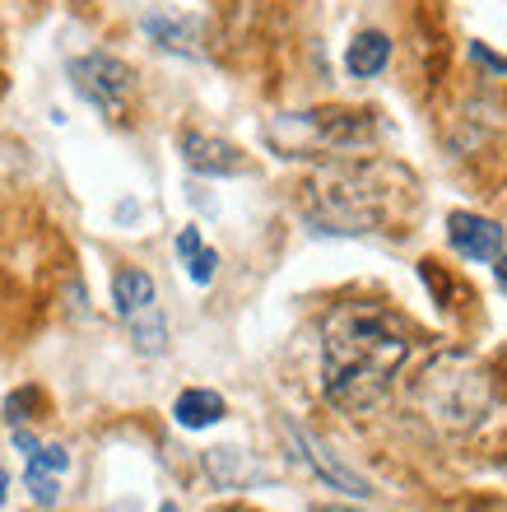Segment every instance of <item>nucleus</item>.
<instances>
[{
  "label": "nucleus",
  "mask_w": 507,
  "mask_h": 512,
  "mask_svg": "<svg viewBox=\"0 0 507 512\" xmlns=\"http://www.w3.org/2000/svg\"><path fill=\"white\" fill-rule=\"evenodd\" d=\"M410 336L391 322V312L373 303H345L326 317L321 340V387L326 401L363 415L391 391V378L401 373Z\"/></svg>",
  "instance_id": "nucleus-1"
},
{
  "label": "nucleus",
  "mask_w": 507,
  "mask_h": 512,
  "mask_svg": "<svg viewBox=\"0 0 507 512\" xmlns=\"http://www.w3.org/2000/svg\"><path fill=\"white\" fill-rule=\"evenodd\" d=\"M70 84H75V94L84 103H94L107 117H121V108H126V98L135 89V70L112 52H89L80 61H70Z\"/></svg>",
  "instance_id": "nucleus-2"
},
{
  "label": "nucleus",
  "mask_w": 507,
  "mask_h": 512,
  "mask_svg": "<svg viewBox=\"0 0 507 512\" xmlns=\"http://www.w3.org/2000/svg\"><path fill=\"white\" fill-rule=\"evenodd\" d=\"M112 303H117L121 322H131L140 350L159 354L168 331H163V317H159V289H154V280H149L145 270L140 266L117 270V280H112Z\"/></svg>",
  "instance_id": "nucleus-3"
},
{
  "label": "nucleus",
  "mask_w": 507,
  "mask_h": 512,
  "mask_svg": "<svg viewBox=\"0 0 507 512\" xmlns=\"http://www.w3.org/2000/svg\"><path fill=\"white\" fill-rule=\"evenodd\" d=\"M182 159H187L191 173H205V177H238V173H247L242 149L228 145V140H219V135H205V131L182 135Z\"/></svg>",
  "instance_id": "nucleus-4"
},
{
  "label": "nucleus",
  "mask_w": 507,
  "mask_h": 512,
  "mask_svg": "<svg viewBox=\"0 0 507 512\" xmlns=\"http://www.w3.org/2000/svg\"><path fill=\"white\" fill-rule=\"evenodd\" d=\"M447 238H452V247L466 256V261H494V256L503 252V229H498L494 219L466 215V210H456V215L447 219Z\"/></svg>",
  "instance_id": "nucleus-5"
},
{
  "label": "nucleus",
  "mask_w": 507,
  "mask_h": 512,
  "mask_svg": "<svg viewBox=\"0 0 507 512\" xmlns=\"http://www.w3.org/2000/svg\"><path fill=\"white\" fill-rule=\"evenodd\" d=\"M289 433H294V443H298V452L307 457V466H312L326 485L345 489V494H354V499H368V485H363L354 471H345V466L326 452V443H321V438H312V433H303V429H289Z\"/></svg>",
  "instance_id": "nucleus-6"
},
{
  "label": "nucleus",
  "mask_w": 507,
  "mask_h": 512,
  "mask_svg": "<svg viewBox=\"0 0 507 512\" xmlns=\"http://www.w3.org/2000/svg\"><path fill=\"white\" fill-rule=\"evenodd\" d=\"M387 66H391V38H387V33L368 28V33H359V38L349 42L345 70L354 75V80H377Z\"/></svg>",
  "instance_id": "nucleus-7"
},
{
  "label": "nucleus",
  "mask_w": 507,
  "mask_h": 512,
  "mask_svg": "<svg viewBox=\"0 0 507 512\" xmlns=\"http://www.w3.org/2000/svg\"><path fill=\"white\" fill-rule=\"evenodd\" d=\"M145 33L159 42L163 52H173V56H201V33H196V24H191V19H182V14H149V19H145Z\"/></svg>",
  "instance_id": "nucleus-8"
},
{
  "label": "nucleus",
  "mask_w": 507,
  "mask_h": 512,
  "mask_svg": "<svg viewBox=\"0 0 507 512\" xmlns=\"http://www.w3.org/2000/svg\"><path fill=\"white\" fill-rule=\"evenodd\" d=\"M173 415L182 429H214V424L224 419V396H219V391H205V387H191L177 396Z\"/></svg>",
  "instance_id": "nucleus-9"
},
{
  "label": "nucleus",
  "mask_w": 507,
  "mask_h": 512,
  "mask_svg": "<svg viewBox=\"0 0 507 512\" xmlns=\"http://www.w3.org/2000/svg\"><path fill=\"white\" fill-rule=\"evenodd\" d=\"M177 256H182V266H187L191 284H210L214 270H219V252L205 247L201 229H182L177 233Z\"/></svg>",
  "instance_id": "nucleus-10"
},
{
  "label": "nucleus",
  "mask_w": 507,
  "mask_h": 512,
  "mask_svg": "<svg viewBox=\"0 0 507 512\" xmlns=\"http://www.w3.org/2000/svg\"><path fill=\"white\" fill-rule=\"evenodd\" d=\"M70 466V452L66 447H33V452H28V471H47V475H61Z\"/></svg>",
  "instance_id": "nucleus-11"
},
{
  "label": "nucleus",
  "mask_w": 507,
  "mask_h": 512,
  "mask_svg": "<svg viewBox=\"0 0 507 512\" xmlns=\"http://www.w3.org/2000/svg\"><path fill=\"white\" fill-rule=\"evenodd\" d=\"M24 485L38 508H56V499H61V485H56V475H47V471H28Z\"/></svg>",
  "instance_id": "nucleus-12"
},
{
  "label": "nucleus",
  "mask_w": 507,
  "mask_h": 512,
  "mask_svg": "<svg viewBox=\"0 0 507 512\" xmlns=\"http://www.w3.org/2000/svg\"><path fill=\"white\" fill-rule=\"evenodd\" d=\"M470 56H475V61H480V66H489V70H494V75H507V61H503V56L484 52L480 42H470Z\"/></svg>",
  "instance_id": "nucleus-13"
},
{
  "label": "nucleus",
  "mask_w": 507,
  "mask_h": 512,
  "mask_svg": "<svg viewBox=\"0 0 507 512\" xmlns=\"http://www.w3.org/2000/svg\"><path fill=\"white\" fill-rule=\"evenodd\" d=\"M14 447H24V452H33V447H38V443H33V433H24V429H14Z\"/></svg>",
  "instance_id": "nucleus-14"
},
{
  "label": "nucleus",
  "mask_w": 507,
  "mask_h": 512,
  "mask_svg": "<svg viewBox=\"0 0 507 512\" xmlns=\"http://www.w3.org/2000/svg\"><path fill=\"white\" fill-rule=\"evenodd\" d=\"M5 499H10V475H5V466H0V508H5Z\"/></svg>",
  "instance_id": "nucleus-15"
},
{
  "label": "nucleus",
  "mask_w": 507,
  "mask_h": 512,
  "mask_svg": "<svg viewBox=\"0 0 507 512\" xmlns=\"http://www.w3.org/2000/svg\"><path fill=\"white\" fill-rule=\"evenodd\" d=\"M494 261H498V284H503V289H507V252H498Z\"/></svg>",
  "instance_id": "nucleus-16"
},
{
  "label": "nucleus",
  "mask_w": 507,
  "mask_h": 512,
  "mask_svg": "<svg viewBox=\"0 0 507 512\" xmlns=\"http://www.w3.org/2000/svg\"><path fill=\"white\" fill-rule=\"evenodd\" d=\"M317 512H359V508H317Z\"/></svg>",
  "instance_id": "nucleus-17"
},
{
  "label": "nucleus",
  "mask_w": 507,
  "mask_h": 512,
  "mask_svg": "<svg viewBox=\"0 0 507 512\" xmlns=\"http://www.w3.org/2000/svg\"><path fill=\"white\" fill-rule=\"evenodd\" d=\"M163 512H177V508H173V503H163Z\"/></svg>",
  "instance_id": "nucleus-18"
},
{
  "label": "nucleus",
  "mask_w": 507,
  "mask_h": 512,
  "mask_svg": "<svg viewBox=\"0 0 507 512\" xmlns=\"http://www.w3.org/2000/svg\"><path fill=\"white\" fill-rule=\"evenodd\" d=\"M228 512H247V508H228Z\"/></svg>",
  "instance_id": "nucleus-19"
},
{
  "label": "nucleus",
  "mask_w": 507,
  "mask_h": 512,
  "mask_svg": "<svg viewBox=\"0 0 507 512\" xmlns=\"http://www.w3.org/2000/svg\"><path fill=\"white\" fill-rule=\"evenodd\" d=\"M75 5H89V0H75Z\"/></svg>",
  "instance_id": "nucleus-20"
}]
</instances>
